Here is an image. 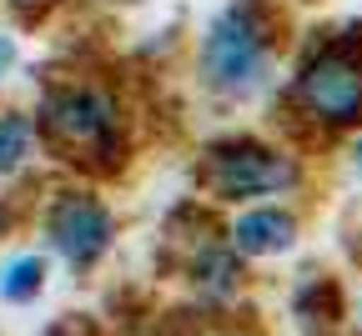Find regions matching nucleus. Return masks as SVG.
Here are the masks:
<instances>
[{
    "mask_svg": "<svg viewBox=\"0 0 362 336\" xmlns=\"http://www.w3.org/2000/svg\"><path fill=\"white\" fill-rule=\"evenodd\" d=\"M202 61H206L211 85H221V90H247V85L257 80V71H262V35H257L252 16H247V11H226V16L211 25L206 45H202Z\"/></svg>",
    "mask_w": 362,
    "mask_h": 336,
    "instance_id": "1",
    "label": "nucleus"
},
{
    "mask_svg": "<svg viewBox=\"0 0 362 336\" xmlns=\"http://www.w3.org/2000/svg\"><path fill=\"white\" fill-rule=\"evenodd\" d=\"M292 181V166L262 146H226L211 156V191L216 196H262Z\"/></svg>",
    "mask_w": 362,
    "mask_h": 336,
    "instance_id": "2",
    "label": "nucleus"
},
{
    "mask_svg": "<svg viewBox=\"0 0 362 336\" xmlns=\"http://www.w3.org/2000/svg\"><path fill=\"white\" fill-rule=\"evenodd\" d=\"M302 90V101L322 116V121H352L362 116V71L342 56H322V61H312L297 80Z\"/></svg>",
    "mask_w": 362,
    "mask_h": 336,
    "instance_id": "3",
    "label": "nucleus"
},
{
    "mask_svg": "<svg viewBox=\"0 0 362 336\" xmlns=\"http://www.w3.org/2000/svg\"><path fill=\"white\" fill-rule=\"evenodd\" d=\"M51 241L61 256H71L76 266L96 261L111 241V216L106 206H96L90 196H61L51 211Z\"/></svg>",
    "mask_w": 362,
    "mask_h": 336,
    "instance_id": "4",
    "label": "nucleus"
},
{
    "mask_svg": "<svg viewBox=\"0 0 362 336\" xmlns=\"http://www.w3.org/2000/svg\"><path fill=\"white\" fill-rule=\"evenodd\" d=\"M51 131L66 140H90L111 131V106L101 95H61L51 101Z\"/></svg>",
    "mask_w": 362,
    "mask_h": 336,
    "instance_id": "5",
    "label": "nucleus"
},
{
    "mask_svg": "<svg viewBox=\"0 0 362 336\" xmlns=\"http://www.w3.org/2000/svg\"><path fill=\"white\" fill-rule=\"evenodd\" d=\"M237 246L262 256V251H287L292 246V216L287 211H252L237 221Z\"/></svg>",
    "mask_w": 362,
    "mask_h": 336,
    "instance_id": "6",
    "label": "nucleus"
},
{
    "mask_svg": "<svg viewBox=\"0 0 362 336\" xmlns=\"http://www.w3.org/2000/svg\"><path fill=\"white\" fill-rule=\"evenodd\" d=\"M40 281H45V261L40 256H21V261H11L6 271H0V296H6V301H25V296L40 292Z\"/></svg>",
    "mask_w": 362,
    "mask_h": 336,
    "instance_id": "7",
    "label": "nucleus"
},
{
    "mask_svg": "<svg viewBox=\"0 0 362 336\" xmlns=\"http://www.w3.org/2000/svg\"><path fill=\"white\" fill-rule=\"evenodd\" d=\"M25 151H30V121L25 116H6L0 121V176L16 171L25 161Z\"/></svg>",
    "mask_w": 362,
    "mask_h": 336,
    "instance_id": "8",
    "label": "nucleus"
},
{
    "mask_svg": "<svg viewBox=\"0 0 362 336\" xmlns=\"http://www.w3.org/2000/svg\"><path fill=\"white\" fill-rule=\"evenodd\" d=\"M11 61H16V45H11V40H6V35H0V71H6V66H11Z\"/></svg>",
    "mask_w": 362,
    "mask_h": 336,
    "instance_id": "9",
    "label": "nucleus"
},
{
    "mask_svg": "<svg viewBox=\"0 0 362 336\" xmlns=\"http://www.w3.org/2000/svg\"><path fill=\"white\" fill-rule=\"evenodd\" d=\"M352 156H357V161H362V146H357V151H352Z\"/></svg>",
    "mask_w": 362,
    "mask_h": 336,
    "instance_id": "10",
    "label": "nucleus"
},
{
    "mask_svg": "<svg viewBox=\"0 0 362 336\" xmlns=\"http://www.w3.org/2000/svg\"><path fill=\"white\" fill-rule=\"evenodd\" d=\"M0 226H6V221H0Z\"/></svg>",
    "mask_w": 362,
    "mask_h": 336,
    "instance_id": "11",
    "label": "nucleus"
}]
</instances>
